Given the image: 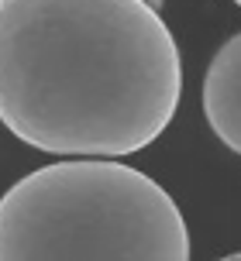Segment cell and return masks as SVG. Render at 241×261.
I'll return each instance as SVG.
<instances>
[{
	"mask_svg": "<svg viewBox=\"0 0 241 261\" xmlns=\"http://www.w3.org/2000/svg\"><path fill=\"white\" fill-rule=\"evenodd\" d=\"M183 62L141 0H0V124L49 155H134L173 124Z\"/></svg>",
	"mask_w": 241,
	"mask_h": 261,
	"instance_id": "1",
	"label": "cell"
},
{
	"mask_svg": "<svg viewBox=\"0 0 241 261\" xmlns=\"http://www.w3.org/2000/svg\"><path fill=\"white\" fill-rule=\"evenodd\" d=\"M189 230L176 199L117 158L69 155L0 196V261L148 258L186 261Z\"/></svg>",
	"mask_w": 241,
	"mask_h": 261,
	"instance_id": "2",
	"label": "cell"
},
{
	"mask_svg": "<svg viewBox=\"0 0 241 261\" xmlns=\"http://www.w3.org/2000/svg\"><path fill=\"white\" fill-rule=\"evenodd\" d=\"M203 114L221 144L241 151V38H228L217 48L203 76Z\"/></svg>",
	"mask_w": 241,
	"mask_h": 261,
	"instance_id": "3",
	"label": "cell"
},
{
	"mask_svg": "<svg viewBox=\"0 0 241 261\" xmlns=\"http://www.w3.org/2000/svg\"><path fill=\"white\" fill-rule=\"evenodd\" d=\"M141 4H148L152 11H162V4H165V0H141Z\"/></svg>",
	"mask_w": 241,
	"mask_h": 261,
	"instance_id": "4",
	"label": "cell"
},
{
	"mask_svg": "<svg viewBox=\"0 0 241 261\" xmlns=\"http://www.w3.org/2000/svg\"><path fill=\"white\" fill-rule=\"evenodd\" d=\"M234 4H238V0H234Z\"/></svg>",
	"mask_w": 241,
	"mask_h": 261,
	"instance_id": "5",
	"label": "cell"
}]
</instances>
